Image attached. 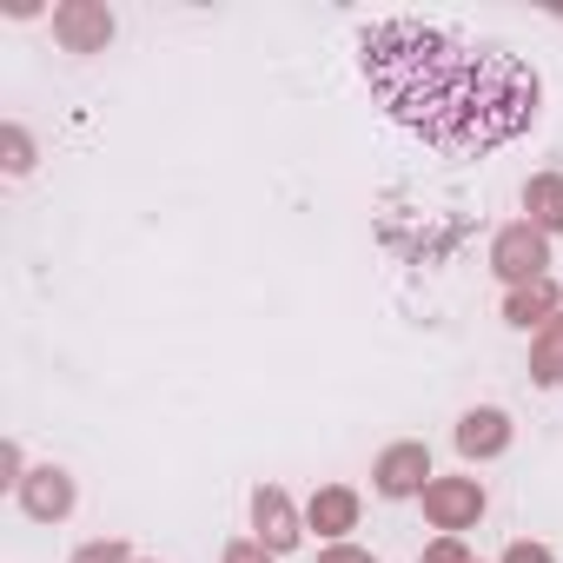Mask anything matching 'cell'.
Here are the masks:
<instances>
[{
  "instance_id": "e0dca14e",
  "label": "cell",
  "mask_w": 563,
  "mask_h": 563,
  "mask_svg": "<svg viewBox=\"0 0 563 563\" xmlns=\"http://www.w3.org/2000/svg\"><path fill=\"white\" fill-rule=\"evenodd\" d=\"M504 563H550V550H537V543H517V550H510Z\"/></svg>"
},
{
  "instance_id": "2e32d148",
  "label": "cell",
  "mask_w": 563,
  "mask_h": 563,
  "mask_svg": "<svg viewBox=\"0 0 563 563\" xmlns=\"http://www.w3.org/2000/svg\"><path fill=\"white\" fill-rule=\"evenodd\" d=\"M424 563H471V550L464 543H438V550H424Z\"/></svg>"
},
{
  "instance_id": "7c38bea8",
  "label": "cell",
  "mask_w": 563,
  "mask_h": 563,
  "mask_svg": "<svg viewBox=\"0 0 563 563\" xmlns=\"http://www.w3.org/2000/svg\"><path fill=\"white\" fill-rule=\"evenodd\" d=\"M537 378H543V385H556V378H563V325H550V332H543V345H537Z\"/></svg>"
},
{
  "instance_id": "5b68a950",
  "label": "cell",
  "mask_w": 563,
  "mask_h": 563,
  "mask_svg": "<svg viewBox=\"0 0 563 563\" xmlns=\"http://www.w3.org/2000/svg\"><path fill=\"white\" fill-rule=\"evenodd\" d=\"M424 477H431L424 444H398V451H385V464H378V490H385V497H405V490H418Z\"/></svg>"
},
{
  "instance_id": "8fae6325",
  "label": "cell",
  "mask_w": 563,
  "mask_h": 563,
  "mask_svg": "<svg viewBox=\"0 0 563 563\" xmlns=\"http://www.w3.org/2000/svg\"><path fill=\"white\" fill-rule=\"evenodd\" d=\"M550 299H556V292L543 286V278H537V286H517V292H510V319H517V325H530V319H543V312H550Z\"/></svg>"
},
{
  "instance_id": "6da1fadb",
  "label": "cell",
  "mask_w": 563,
  "mask_h": 563,
  "mask_svg": "<svg viewBox=\"0 0 563 563\" xmlns=\"http://www.w3.org/2000/svg\"><path fill=\"white\" fill-rule=\"evenodd\" d=\"M365 80L398 126L444 153H484L530 126L537 74L517 54H471L438 27L385 21L365 34Z\"/></svg>"
},
{
  "instance_id": "52a82bcc",
  "label": "cell",
  "mask_w": 563,
  "mask_h": 563,
  "mask_svg": "<svg viewBox=\"0 0 563 563\" xmlns=\"http://www.w3.org/2000/svg\"><path fill=\"white\" fill-rule=\"evenodd\" d=\"M21 497H27V510H34V517H67V504H74V484H67L60 471H34V477L21 484Z\"/></svg>"
},
{
  "instance_id": "9c48e42d",
  "label": "cell",
  "mask_w": 563,
  "mask_h": 563,
  "mask_svg": "<svg viewBox=\"0 0 563 563\" xmlns=\"http://www.w3.org/2000/svg\"><path fill=\"white\" fill-rule=\"evenodd\" d=\"M352 517H358V497H352V490H319L312 530H352Z\"/></svg>"
},
{
  "instance_id": "5bb4252c",
  "label": "cell",
  "mask_w": 563,
  "mask_h": 563,
  "mask_svg": "<svg viewBox=\"0 0 563 563\" xmlns=\"http://www.w3.org/2000/svg\"><path fill=\"white\" fill-rule=\"evenodd\" d=\"M74 563H126V550H120V543H93V550H80Z\"/></svg>"
},
{
  "instance_id": "3957f363",
  "label": "cell",
  "mask_w": 563,
  "mask_h": 563,
  "mask_svg": "<svg viewBox=\"0 0 563 563\" xmlns=\"http://www.w3.org/2000/svg\"><path fill=\"white\" fill-rule=\"evenodd\" d=\"M54 34H60V47L93 54V47H107L113 21H107V8H93V0H67V8L54 14Z\"/></svg>"
},
{
  "instance_id": "ac0fdd59",
  "label": "cell",
  "mask_w": 563,
  "mask_h": 563,
  "mask_svg": "<svg viewBox=\"0 0 563 563\" xmlns=\"http://www.w3.org/2000/svg\"><path fill=\"white\" fill-rule=\"evenodd\" d=\"M319 563H372V556H365V550H345V543H339V550H325Z\"/></svg>"
},
{
  "instance_id": "8992f818",
  "label": "cell",
  "mask_w": 563,
  "mask_h": 563,
  "mask_svg": "<svg viewBox=\"0 0 563 563\" xmlns=\"http://www.w3.org/2000/svg\"><path fill=\"white\" fill-rule=\"evenodd\" d=\"M252 517H258V543L265 550H292L299 543V523H292V504L278 497V490H258V504H252Z\"/></svg>"
},
{
  "instance_id": "9a60e30c",
  "label": "cell",
  "mask_w": 563,
  "mask_h": 563,
  "mask_svg": "<svg viewBox=\"0 0 563 563\" xmlns=\"http://www.w3.org/2000/svg\"><path fill=\"white\" fill-rule=\"evenodd\" d=\"M225 563H272V550H265V543H232Z\"/></svg>"
},
{
  "instance_id": "30bf717a",
  "label": "cell",
  "mask_w": 563,
  "mask_h": 563,
  "mask_svg": "<svg viewBox=\"0 0 563 563\" xmlns=\"http://www.w3.org/2000/svg\"><path fill=\"white\" fill-rule=\"evenodd\" d=\"M523 206H530L537 225H563V179H530Z\"/></svg>"
},
{
  "instance_id": "4fadbf2b",
  "label": "cell",
  "mask_w": 563,
  "mask_h": 563,
  "mask_svg": "<svg viewBox=\"0 0 563 563\" xmlns=\"http://www.w3.org/2000/svg\"><path fill=\"white\" fill-rule=\"evenodd\" d=\"M27 166H34V159H27V133L8 126V173H27Z\"/></svg>"
},
{
  "instance_id": "ba28073f",
  "label": "cell",
  "mask_w": 563,
  "mask_h": 563,
  "mask_svg": "<svg viewBox=\"0 0 563 563\" xmlns=\"http://www.w3.org/2000/svg\"><path fill=\"white\" fill-rule=\"evenodd\" d=\"M504 411H471L464 424H457V444L471 451V457H490V451H504Z\"/></svg>"
},
{
  "instance_id": "277c9868",
  "label": "cell",
  "mask_w": 563,
  "mask_h": 563,
  "mask_svg": "<svg viewBox=\"0 0 563 563\" xmlns=\"http://www.w3.org/2000/svg\"><path fill=\"white\" fill-rule=\"evenodd\" d=\"M497 272L510 278V286H523V278L537 286V278H543V239H537L530 225L504 232V239H497Z\"/></svg>"
},
{
  "instance_id": "7a4b0ae2",
  "label": "cell",
  "mask_w": 563,
  "mask_h": 563,
  "mask_svg": "<svg viewBox=\"0 0 563 563\" xmlns=\"http://www.w3.org/2000/svg\"><path fill=\"white\" fill-rule=\"evenodd\" d=\"M477 510H484V490H477L471 477L424 484V517H431L438 530H464V523H477Z\"/></svg>"
}]
</instances>
